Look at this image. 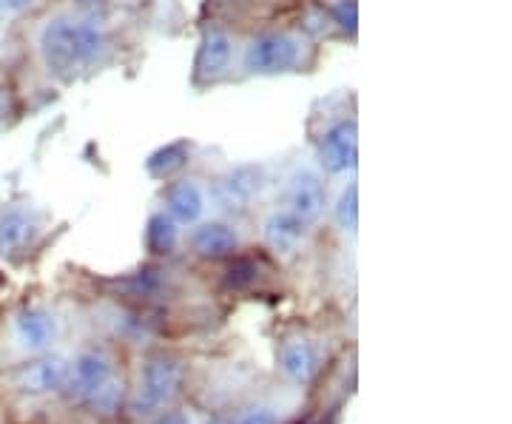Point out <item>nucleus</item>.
I'll use <instances>...</instances> for the list:
<instances>
[{"instance_id": "1", "label": "nucleus", "mask_w": 512, "mask_h": 424, "mask_svg": "<svg viewBox=\"0 0 512 424\" xmlns=\"http://www.w3.org/2000/svg\"><path fill=\"white\" fill-rule=\"evenodd\" d=\"M37 52L46 72L60 80H74L80 72L97 66L109 52V35L103 23L74 12H57L40 26Z\"/></svg>"}, {"instance_id": "2", "label": "nucleus", "mask_w": 512, "mask_h": 424, "mask_svg": "<svg viewBox=\"0 0 512 424\" xmlns=\"http://www.w3.org/2000/svg\"><path fill=\"white\" fill-rule=\"evenodd\" d=\"M183 390V359L177 353L151 351L137 365V379L128 390L126 410H131V416H137V419H151V416L177 405Z\"/></svg>"}, {"instance_id": "3", "label": "nucleus", "mask_w": 512, "mask_h": 424, "mask_svg": "<svg viewBox=\"0 0 512 424\" xmlns=\"http://www.w3.org/2000/svg\"><path fill=\"white\" fill-rule=\"evenodd\" d=\"M114 373H117V362H114L111 351L100 348V345L80 348L69 359L66 382L60 388V399H66L69 405H83L103 382H109Z\"/></svg>"}, {"instance_id": "4", "label": "nucleus", "mask_w": 512, "mask_h": 424, "mask_svg": "<svg viewBox=\"0 0 512 424\" xmlns=\"http://www.w3.org/2000/svg\"><path fill=\"white\" fill-rule=\"evenodd\" d=\"M305 60V40L293 32L256 35L245 49V69L251 74L293 72Z\"/></svg>"}, {"instance_id": "5", "label": "nucleus", "mask_w": 512, "mask_h": 424, "mask_svg": "<svg viewBox=\"0 0 512 424\" xmlns=\"http://www.w3.org/2000/svg\"><path fill=\"white\" fill-rule=\"evenodd\" d=\"M57 336H60V322L43 305H23L9 319V339L26 359L52 351Z\"/></svg>"}, {"instance_id": "6", "label": "nucleus", "mask_w": 512, "mask_h": 424, "mask_svg": "<svg viewBox=\"0 0 512 424\" xmlns=\"http://www.w3.org/2000/svg\"><path fill=\"white\" fill-rule=\"evenodd\" d=\"M66 370H69V359L63 353L49 351L40 356H29L12 373V388L26 399L60 396V388L66 382Z\"/></svg>"}, {"instance_id": "7", "label": "nucleus", "mask_w": 512, "mask_h": 424, "mask_svg": "<svg viewBox=\"0 0 512 424\" xmlns=\"http://www.w3.org/2000/svg\"><path fill=\"white\" fill-rule=\"evenodd\" d=\"M322 370V356L316 351L311 339L305 336H288L279 353H276V373L296 388H308L311 382H316Z\"/></svg>"}, {"instance_id": "8", "label": "nucleus", "mask_w": 512, "mask_h": 424, "mask_svg": "<svg viewBox=\"0 0 512 424\" xmlns=\"http://www.w3.org/2000/svg\"><path fill=\"white\" fill-rule=\"evenodd\" d=\"M325 205H328V188L322 183V177L311 168L296 171L285 188V211H291L293 217L305 225H313L322 220Z\"/></svg>"}, {"instance_id": "9", "label": "nucleus", "mask_w": 512, "mask_h": 424, "mask_svg": "<svg viewBox=\"0 0 512 424\" xmlns=\"http://www.w3.org/2000/svg\"><path fill=\"white\" fill-rule=\"evenodd\" d=\"M40 234V220L26 205L0 208V259L23 257Z\"/></svg>"}, {"instance_id": "10", "label": "nucleus", "mask_w": 512, "mask_h": 424, "mask_svg": "<svg viewBox=\"0 0 512 424\" xmlns=\"http://www.w3.org/2000/svg\"><path fill=\"white\" fill-rule=\"evenodd\" d=\"M359 160V129L356 120H339L333 123L322 140H319V163L328 174H345L353 171Z\"/></svg>"}, {"instance_id": "11", "label": "nucleus", "mask_w": 512, "mask_h": 424, "mask_svg": "<svg viewBox=\"0 0 512 424\" xmlns=\"http://www.w3.org/2000/svg\"><path fill=\"white\" fill-rule=\"evenodd\" d=\"M234 63V43L231 37L220 32V29H208L202 35L200 52H197V63H194V80L200 86H211L222 80L225 74L231 72Z\"/></svg>"}, {"instance_id": "12", "label": "nucleus", "mask_w": 512, "mask_h": 424, "mask_svg": "<svg viewBox=\"0 0 512 424\" xmlns=\"http://www.w3.org/2000/svg\"><path fill=\"white\" fill-rule=\"evenodd\" d=\"M262 237L268 242V248L279 257H293L302 251V245L308 240V225L296 220L291 211L276 208L262 222Z\"/></svg>"}, {"instance_id": "13", "label": "nucleus", "mask_w": 512, "mask_h": 424, "mask_svg": "<svg viewBox=\"0 0 512 424\" xmlns=\"http://www.w3.org/2000/svg\"><path fill=\"white\" fill-rule=\"evenodd\" d=\"M165 214L177 225H194L205 214V191L197 180H177L165 191Z\"/></svg>"}, {"instance_id": "14", "label": "nucleus", "mask_w": 512, "mask_h": 424, "mask_svg": "<svg viewBox=\"0 0 512 424\" xmlns=\"http://www.w3.org/2000/svg\"><path fill=\"white\" fill-rule=\"evenodd\" d=\"M191 248L202 259L234 257L239 248V234L228 222H200L191 234Z\"/></svg>"}, {"instance_id": "15", "label": "nucleus", "mask_w": 512, "mask_h": 424, "mask_svg": "<svg viewBox=\"0 0 512 424\" xmlns=\"http://www.w3.org/2000/svg\"><path fill=\"white\" fill-rule=\"evenodd\" d=\"M265 185V174L262 168L242 166L237 171H231L220 183V203L228 211H245L248 205L254 203V197H259Z\"/></svg>"}, {"instance_id": "16", "label": "nucleus", "mask_w": 512, "mask_h": 424, "mask_svg": "<svg viewBox=\"0 0 512 424\" xmlns=\"http://www.w3.org/2000/svg\"><path fill=\"white\" fill-rule=\"evenodd\" d=\"M128 390H131V385H128L120 373H114L109 382H103V385L94 390L92 396L83 402V407H89V413L97 416V419H114V416H120V413L126 410Z\"/></svg>"}, {"instance_id": "17", "label": "nucleus", "mask_w": 512, "mask_h": 424, "mask_svg": "<svg viewBox=\"0 0 512 424\" xmlns=\"http://www.w3.org/2000/svg\"><path fill=\"white\" fill-rule=\"evenodd\" d=\"M180 245V225L171 220L165 211L151 214L146 222V248L154 257H165Z\"/></svg>"}, {"instance_id": "18", "label": "nucleus", "mask_w": 512, "mask_h": 424, "mask_svg": "<svg viewBox=\"0 0 512 424\" xmlns=\"http://www.w3.org/2000/svg\"><path fill=\"white\" fill-rule=\"evenodd\" d=\"M188 157H191V146L188 143H168L160 151H154L151 157H148V174L151 177H157V180H168V177H174L177 171H183L185 163H188Z\"/></svg>"}, {"instance_id": "19", "label": "nucleus", "mask_w": 512, "mask_h": 424, "mask_svg": "<svg viewBox=\"0 0 512 424\" xmlns=\"http://www.w3.org/2000/svg\"><path fill=\"white\" fill-rule=\"evenodd\" d=\"M333 217H336L342 231L356 234V225H359V188H356V183L342 188V194L336 200V208H333Z\"/></svg>"}, {"instance_id": "20", "label": "nucleus", "mask_w": 512, "mask_h": 424, "mask_svg": "<svg viewBox=\"0 0 512 424\" xmlns=\"http://www.w3.org/2000/svg\"><path fill=\"white\" fill-rule=\"evenodd\" d=\"M330 20H333L342 32L356 35V23H359V6H356V0H336V3L330 6Z\"/></svg>"}, {"instance_id": "21", "label": "nucleus", "mask_w": 512, "mask_h": 424, "mask_svg": "<svg viewBox=\"0 0 512 424\" xmlns=\"http://www.w3.org/2000/svg\"><path fill=\"white\" fill-rule=\"evenodd\" d=\"M231 424H282V419H279L276 407L259 402V405H248L245 410H239L237 419Z\"/></svg>"}, {"instance_id": "22", "label": "nucleus", "mask_w": 512, "mask_h": 424, "mask_svg": "<svg viewBox=\"0 0 512 424\" xmlns=\"http://www.w3.org/2000/svg\"><path fill=\"white\" fill-rule=\"evenodd\" d=\"M256 277H259V265H256L254 259H237V262L228 268V285H234V288L251 285Z\"/></svg>"}, {"instance_id": "23", "label": "nucleus", "mask_w": 512, "mask_h": 424, "mask_svg": "<svg viewBox=\"0 0 512 424\" xmlns=\"http://www.w3.org/2000/svg\"><path fill=\"white\" fill-rule=\"evenodd\" d=\"M146 424H194V416L188 410H180V407H168L163 413L146 419Z\"/></svg>"}, {"instance_id": "24", "label": "nucleus", "mask_w": 512, "mask_h": 424, "mask_svg": "<svg viewBox=\"0 0 512 424\" xmlns=\"http://www.w3.org/2000/svg\"><path fill=\"white\" fill-rule=\"evenodd\" d=\"M32 0H0V9H23L29 6Z\"/></svg>"}, {"instance_id": "25", "label": "nucleus", "mask_w": 512, "mask_h": 424, "mask_svg": "<svg viewBox=\"0 0 512 424\" xmlns=\"http://www.w3.org/2000/svg\"><path fill=\"white\" fill-rule=\"evenodd\" d=\"M208 424H231V422H228V419H211Z\"/></svg>"}]
</instances>
